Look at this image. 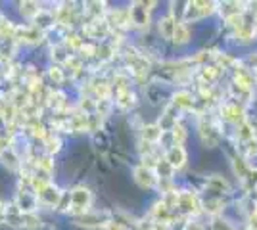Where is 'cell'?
<instances>
[{
    "label": "cell",
    "instance_id": "603a6c76",
    "mask_svg": "<svg viewBox=\"0 0 257 230\" xmlns=\"http://www.w3.org/2000/svg\"><path fill=\"white\" fill-rule=\"evenodd\" d=\"M35 22H37V29H48V27H52L54 23H56V18H54V14H50V12H46V10H41V14L35 18Z\"/></svg>",
    "mask_w": 257,
    "mask_h": 230
},
{
    "label": "cell",
    "instance_id": "8992f818",
    "mask_svg": "<svg viewBox=\"0 0 257 230\" xmlns=\"http://www.w3.org/2000/svg\"><path fill=\"white\" fill-rule=\"evenodd\" d=\"M200 199L194 192H179V203H177V211L179 215H196L200 213Z\"/></svg>",
    "mask_w": 257,
    "mask_h": 230
},
{
    "label": "cell",
    "instance_id": "836d02e7",
    "mask_svg": "<svg viewBox=\"0 0 257 230\" xmlns=\"http://www.w3.org/2000/svg\"><path fill=\"white\" fill-rule=\"evenodd\" d=\"M184 230H207L204 222H198V220H190V222H186V226Z\"/></svg>",
    "mask_w": 257,
    "mask_h": 230
},
{
    "label": "cell",
    "instance_id": "d4e9b609",
    "mask_svg": "<svg viewBox=\"0 0 257 230\" xmlns=\"http://www.w3.org/2000/svg\"><path fill=\"white\" fill-rule=\"evenodd\" d=\"M117 106L119 108H123V110H128V108L135 106V96H133L131 88H127V90H119L117 92Z\"/></svg>",
    "mask_w": 257,
    "mask_h": 230
},
{
    "label": "cell",
    "instance_id": "ac0fdd59",
    "mask_svg": "<svg viewBox=\"0 0 257 230\" xmlns=\"http://www.w3.org/2000/svg\"><path fill=\"white\" fill-rule=\"evenodd\" d=\"M127 62L128 66L135 69V73H139V75H142V73H146L148 71V60L144 58V56L137 54V52H128L127 54Z\"/></svg>",
    "mask_w": 257,
    "mask_h": 230
},
{
    "label": "cell",
    "instance_id": "7402d4cb",
    "mask_svg": "<svg viewBox=\"0 0 257 230\" xmlns=\"http://www.w3.org/2000/svg\"><path fill=\"white\" fill-rule=\"evenodd\" d=\"M0 159H2V163L6 165L8 169H18V167H20V157L16 155V152H14L12 148L2 150V152H0Z\"/></svg>",
    "mask_w": 257,
    "mask_h": 230
},
{
    "label": "cell",
    "instance_id": "44dd1931",
    "mask_svg": "<svg viewBox=\"0 0 257 230\" xmlns=\"http://www.w3.org/2000/svg\"><path fill=\"white\" fill-rule=\"evenodd\" d=\"M161 134H163V131L160 129V125H146V127L142 129V138L150 144L158 142L161 138Z\"/></svg>",
    "mask_w": 257,
    "mask_h": 230
},
{
    "label": "cell",
    "instance_id": "e575fe53",
    "mask_svg": "<svg viewBox=\"0 0 257 230\" xmlns=\"http://www.w3.org/2000/svg\"><path fill=\"white\" fill-rule=\"evenodd\" d=\"M107 230H128L125 226V222H119V220H111L109 224H107Z\"/></svg>",
    "mask_w": 257,
    "mask_h": 230
},
{
    "label": "cell",
    "instance_id": "74e56055",
    "mask_svg": "<svg viewBox=\"0 0 257 230\" xmlns=\"http://www.w3.org/2000/svg\"><path fill=\"white\" fill-rule=\"evenodd\" d=\"M255 83H257V77H255Z\"/></svg>",
    "mask_w": 257,
    "mask_h": 230
},
{
    "label": "cell",
    "instance_id": "5b68a950",
    "mask_svg": "<svg viewBox=\"0 0 257 230\" xmlns=\"http://www.w3.org/2000/svg\"><path fill=\"white\" fill-rule=\"evenodd\" d=\"M90 203H92V194H90L88 188L77 186L75 190L71 192V211H73L75 215L86 213L88 207H90Z\"/></svg>",
    "mask_w": 257,
    "mask_h": 230
},
{
    "label": "cell",
    "instance_id": "d6a6232c",
    "mask_svg": "<svg viewBox=\"0 0 257 230\" xmlns=\"http://www.w3.org/2000/svg\"><path fill=\"white\" fill-rule=\"evenodd\" d=\"M48 75H50V79H52L56 85H60V83L64 81V73H62L60 67H50V69H48Z\"/></svg>",
    "mask_w": 257,
    "mask_h": 230
},
{
    "label": "cell",
    "instance_id": "9c48e42d",
    "mask_svg": "<svg viewBox=\"0 0 257 230\" xmlns=\"http://www.w3.org/2000/svg\"><path fill=\"white\" fill-rule=\"evenodd\" d=\"M16 205L22 213H33L39 205V197L33 190H20L16 197Z\"/></svg>",
    "mask_w": 257,
    "mask_h": 230
},
{
    "label": "cell",
    "instance_id": "4dcf8cb0",
    "mask_svg": "<svg viewBox=\"0 0 257 230\" xmlns=\"http://www.w3.org/2000/svg\"><path fill=\"white\" fill-rule=\"evenodd\" d=\"M44 140H46V152L48 153H54V152H58V150H60V138H58V136L48 134Z\"/></svg>",
    "mask_w": 257,
    "mask_h": 230
},
{
    "label": "cell",
    "instance_id": "cb8c5ba5",
    "mask_svg": "<svg viewBox=\"0 0 257 230\" xmlns=\"http://www.w3.org/2000/svg\"><path fill=\"white\" fill-rule=\"evenodd\" d=\"M236 136H238V140L240 142H246V140H251V138H255V132H253V127L249 125V123H240L238 125V129H236Z\"/></svg>",
    "mask_w": 257,
    "mask_h": 230
},
{
    "label": "cell",
    "instance_id": "9a60e30c",
    "mask_svg": "<svg viewBox=\"0 0 257 230\" xmlns=\"http://www.w3.org/2000/svg\"><path fill=\"white\" fill-rule=\"evenodd\" d=\"M234 87L240 88V90L251 92V87H253V75L247 71L246 67H236L234 69Z\"/></svg>",
    "mask_w": 257,
    "mask_h": 230
},
{
    "label": "cell",
    "instance_id": "2e32d148",
    "mask_svg": "<svg viewBox=\"0 0 257 230\" xmlns=\"http://www.w3.org/2000/svg\"><path fill=\"white\" fill-rule=\"evenodd\" d=\"M43 37V31L37 27H16V37L14 39H22L25 43H39Z\"/></svg>",
    "mask_w": 257,
    "mask_h": 230
},
{
    "label": "cell",
    "instance_id": "4316f807",
    "mask_svg": "<svg viewBox=\"0 0 257 230\" xmlns=\"http://www.w3.org/2000/svg\"><path fill=\"white\" fill-rule=\"evenodd\" d=\"M20 6H22V14H23V16H27V18H33V20H35V18L41 14V10H43V8H41L37 2H22Z\"/></svg>",
    "mask_w": 257,
    "mask_h": 230
},
{
    "label": "cell",
    "instance_id": "f1b7e54d",
    "mask_svg": "<svg viewBox=\"0 0 257 230\" xmlns=\"http://www.w3.org/2000/svg\"><path fill=\"white\" fill-rule=\"evenodd\" d=\"M52 56H54V60H58V62H69V58L71 56L67 54V46L65 44H58V46H54L52 48Z\"/></svg>",
    "mask_w": 257,
    "mask_h": 230
},
{
    "label": "cell",
    "instance_id": "277c9868",
    "mask_svg": "<svg viewBox=\"0 0 257 230\" xmlns=\"http://www.w3.org/2000/svg\"><path fill=\"white\" fill-rule=\"evenodd\" d=\"M152 6H156V2H133L131 8H128L131 23L137 25V27H148Z\"/></svg>",
    "mask_w": 257,
    "mask_h": 230
},
{
    "label": "cell",
    "instance_id": "4fadbf2b",
    "mask_svg": "<svg viewBox=\"0 0 257 230\" xmlns=\"http://www.w3.org/2000/svg\"><path fill=\"white\" fill-rule=\"evenodd\" d=\"M179 113H181V110H179L177 106L169 104V106L165 108V111H163V115H161L160 123H158L161 131H171L173 127H177V121H179Z\"/></svg>",
    "mask_w": 257,
    "mask_h": 230
},
{
    "label": "cell",
    "instance_id": "ba28073f",
    "mask_svg": "<svg viewBox=\"0 0 257 230\" xmlns=\"http://www.w3.org/2000/svg\"><path fill=\"white\" fill-rule=\"evenodd\" d=\"M135 180L137 184L142 188H152L160 182V176L156 175V171L146 167V165H140V167H135Z\"/></svg>",
    "mask_w": 257,
    "mask_h": 230
},
{
    "label": "cell",
    "instance_id": "f546056e",
    "mask_svg": "<svg viewBox=\"0 0 257 230\" xmlns=\"http://www.w3.org/2000/svg\"><path fill=\"white\" fill-rule=\"evenodd\" d=\"M171 138H173V146H181V144L184 142L186 132H184V129H182L181 125H177V127L171 129Z\"/></svg>",
    "mask_w": 257,
    "mask_h": 230
},
{
    "label": "cell",
    "instance_id": "1f68e13d",
    "mask_svg": "<svg viewBox=\"0 0 257 230\" xmlns=\"http://www.w3.org/2000/svg\"><path fill=\"white\" fill-rule=\"evenodd\" d=\"M58 209H60V211H67V209H71V192H62V197H60Z\"/></svg>",
    "mask_w": 257,
    "mask_h": 230
},
{
    "label": "cell",
    "instance_id": "d6986e66",
    "mask_svg": "<svg viewBox=\"0 0 257 230\" xmlns=\"http://www.w3.org/2000/svg\"><path fill=\"white\" fill-rule=\"evenodd\" d=\"M177 18H173L171 14L169 16H165L163 20H160V33L165 37V39H171L175 37V29H177Z\"/></svg>",
    "mask_w": 257,
    "mask_h": 230
},
{
    "label": "cell",
    "instance_id": "5bb4252c",
    "mask_svg": "<svg viewBox=\"0 0 257 230\" xmlns=\"http://www.w3.org/2000/svg\"><path fill=\"white\" fill-rule=\"evenodd\" d=\"M165 159H167V163L171 165L173 169H181L186 163V150L182 146H171L165 152Z\"/></svg>",
    "mask_w": 257,
    "mask_h": 230
},
{
    "label": "cell",
    "instance_id": "30bf717a",
    "mask_svg": "<svg viewBox=\"0 0 257 230\" xmlns=\"http://www.w3.org/2000/svg\"><path fill=\"white\" fill-rule=\"evenodd\" d=\"M244 6H246L244 2H223V4H219L217 10L221 12V16L230 23L234 22V20H238L240 16H244V12H246Z\"/></svg>",
    "mask_w": 257,
    "mask_h": 230
},
{
    "label": "cell",
    "instance_id": "d590c367",
    "mask_svg": "<svg viewBox=\"0 0 257 230\" xmlns=\"http://www.w3.org/2000/svg\"><path fill=\"white\" fill-rule=\"evenodd\" d=\"M148 230H167L165 226H161V224H156V226H150Z\"/></svg>",
    "mask_w": 257,
    "mask_h": 230
},
{
    "label": "cell",
    "instance_id": "7a4b0ae2",
    "mask_svg": "<svg viewBox=\"0 0 257 230\" xmlns=\"http://www.w3.org/2000/svg\"><path fill=\"white\" fill-rule=\"evenodd\" d=\"M75 222L79 226H86V228H98V226H106L107 228V224L111 222V217H109L107 211H94V213L86 211L83 215H77Z\"/></svg>",
    "mask_w": 257,
    "mask_h": 230
},
{
    "label": "cell",
    "instance_id": "7c38bea8",
    "mask_svg": "<svg viewBox=\"0 0 257 230\" xmlns=\"http://www.w3.org/2000/svg\"><path fill=\"white\" fill-rule=\"evenodd\" d=\"M39 197V201L44 203V205H50V207H58V203H60V197H62V192L58 190V188L54 186V184H46V186L37 194Z\"/></svg>",
    "mask_w": 257,
    "mask_h": 230
},
{
    "label": "cell",
    "instance_id": "e0dca14e",
    "mask_svg": "<svg viewBox=\"0 0 257 230\" xmlns=\"http://www.w3.org/2000/svg\"><path fill=\"white\" fill-rule=\"evenodd\" d=\"M173 106H177L179 110H192L194 104H196V100H194V96L188 92V90H179L175 96H173Z\"/></svg>",
    "mask_w": 257,
    "mask_h": 230
},
{
    "label": "cell",
    "instance_id": "484cf974",
    "mask_svg": "<svg viewBox=\"0 0 257 230\" xmlns=\"http://www.w3.org/2000/svg\"><path fill=\"white\" fill-rule=\"evenodd\" d=\"M188 39H190V31H188V27L184 25L182 22L177 23V29H175V37H173V41L179 44H184L188 43Z\"/></svg>",
    "mask_w": 257,
    "mask_h": 230
},
{
    "label": "cell",
    "instance_id": "8d00e7d4",
    "mask_svg": "<svg viewBox=\"0 0 257 230\" xmlns=\"http://www.w3.org/2000/svg\"><path fill=\"white\" fill-rule=\"evenodd\" d=\"M251 219H255L257 220V205H255V209H253V217Z\"/></svg>",
    "mask_w": 257,
    "mask_h": 230
},
{
    "label": "cell",
    "instance_id": "52a82bcc",
    "mask_svg": "<svg viewBox=\"0 0 257 230\" xmlns=\"http://www.w3.org/2000/svg\"><path fill=\"white\" fill-rule=\"evenodd\" d=\"M232 165H234L236 175L240 176V180H242L244 186L246 188L257 186V171L255 169H251V167H249L246 161H242V159H234Z\"/></svg>",
    "mask_w": 257,
    "mask_h": 230
},
{
    "label": "cell",
    "instance_id": "8fae6325",
    "mask_svg": "<svg viewBox=\"0 0 257 230\" xmlns=\"http://www.w3.org/2000/svg\"><path fill=\"white\" fill-rule=\"evenodd\" d=\"M221 117L228 123H244V110H242V106H238L236 102H230V104H223L221 106Z\"/></svg>",
    "mask_w": 257,
    "mask_h": 230
},
{
    "label": "cell",
    "instance_id": "6da1fadb",
    "mask_svg": "<svg viewBox=\"0 0 257 230\" xmlns=\"http://www.w3.org/2000/svg\"><path fill=\"white\" fill-rule=\"evenodd\" d=\"M198 129H200V136L207 146H215L221 138V127H219V121L215 119L211 113H202L200 123H198Z\"/></svg>",
    "mask_w": 257,
    "mask_h": 230
},
{
    "label": "cell",
    "instance_id": "83f0119b",
    "mask_svg": "<svg viewBox=\"0 0 257 230\" xmlns=\"http://www.w3.org/2000/svg\"><path fill=\"white\" fill-rule=\"evenodd\" d=\"M240 150H242V153L247 155V157L257 155V136L251 138V140H246V142H240Z\"/></svg>",
    "mask_w": 257,
    "mask_h": 230
},
{
    "label": "cell",
    "instance_id": "3957f363",
    "mask_svg": "<svg viewBox=\"0 0 257 230\" xmlns=\"http://www.w3.org/2000/svg\"><path fill=\"white\" fill-rule=\"evenodd\" d=\"M219 4L215 2H202V0H196V2H188L186 8H184V20L186 22H194V20H200L205 18L209 14H213L217 10Z\"/></svg>",
    "mask_w": 257,
    "mask_h": 230
},
{
    "label": "cell",
    "instance_id": "ffe728a7",
    "mask_svg": "<svg viewBox=\"0 0 257 230\" xmlns=\"http://www.w3.org/2000/svg\"><path fill=\"white\" fill-rule=\"evenodd\" d=\"M221 73V67L219 66H204L200 69V85H209L213 83L215 79Z\"/></svg>",
    "mask_w": 257,
    "mask_h": 230
}]
</instances>
